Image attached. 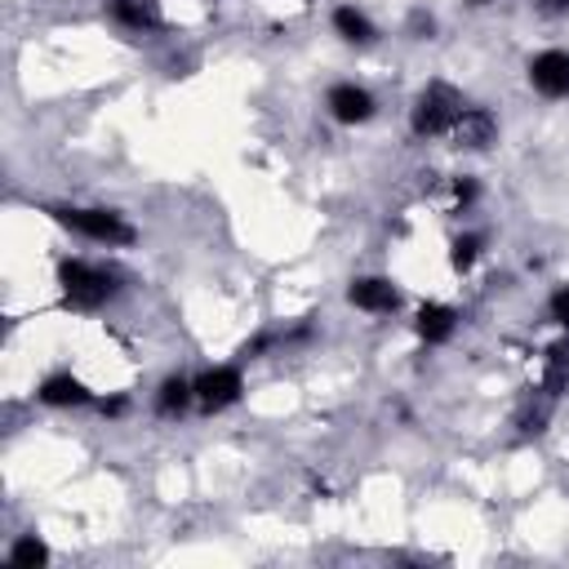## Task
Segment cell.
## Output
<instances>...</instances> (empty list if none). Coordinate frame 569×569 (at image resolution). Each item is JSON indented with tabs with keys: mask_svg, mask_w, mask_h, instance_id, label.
<instances>
[{
	"mask_svg": "<svg viewBox=\"0 0 569 569\" xmlns=\"http://www.w3.org/2000/svg\"><path fill=\"white\" fill-rule=\"evenodd\" d=\"M53 289L58 307L71 316H98L116 307L129 293V271L116 267L111 258H84V253H62L53 262Z\"/></svg>",
	"mask_w": 569,
	"mask_h": 569,
	"instance_id": "obj_1",
	"label": "cell"
},
{
	"mask_svg": "<svg viewBox=\"0 0 569 569\" xmlns=\"http://www.w3.org/2000/svg\"><path fill=\"white\" fill-rule=\"evenodd\" d=\"M44 218L53 227H62L67 236L93 244V249H133L138 244V227L129 222V213L111 209V204H71V200H53L44 204Z\"/></svg>",
	"mask_w": 569,
	"mask_h": 569,
	"instance_id": "obj_2",
	"label": "cell"
},
{
	"mask_svg": "<svg viewBox=\"0 0 569 569\" xmlns=\"http://www.w3.org/2000/svg\"><path fill=\"white\" fill-rule=\"evenodd\" d=\"M467 102H471V98H467L453 80L431 76V80L413 93V102H409V138H413V142H449V133H453L458 116L467 111Z\"/></svg>",
	"mask_w": 569,
	"mask_h": 569,
	"instance_id": "obj_3",
	"label": "cell"
},
{
	"mask_svg": "<svg viewBox=\"0 0 569 569\" xmlns=\"http://www.w3.org/2000/svg\"><path fill=\"white\" fill-rule=\"evenodd\" d=\"M249 391V378H244V360H218V365H204L196 373V413L200 418H218V413H231Z\"/></svg>",
	"mask_w": 569,
	"mask_h": 569,
	"instance_id": "obj_4",
	"label": "cell"
},
{
	"mask_svg": "<svg viewBox=\"0 0 569 569\" xmlns=\"http://www.w3.org/2000/svg\"><path fill=\"white\" fill-rule=\"evenodd\" d=\"M347 307H356L369 320H391L405 311V289L387 271H365V276L347 280Z\"/></svg>",
	"mask_w": 569,
	"mask_h": 569,
	"instance_id": "obj_5",
	"label": "cell"
},
{
	"mask_svg": "<svg viewBox=\"0 0 569 569\" xmlns=\"http://www.w3.org/2000/svg\"><path fill=\"white\" fill-rule=\"evenodd\" d=\"M525 84H529L542 102H569V49H565V44H547V49L529 53V62H525Z\"/></svg>",
	"mask_w": 569,
	"mask_h": 569,
	"instance_id": "obj_6",
	"label": "cell"
},
{
	"mask_svg": "<svg viewBox=\"0 0 569 569\" xmlns=\"http://www.w3.org/2000/svg\"><path fill=\"white\" fill-rule=\"evenodd\" d=\"M325 116L333 124H342V129H360V124H369L378 116V98L360 80H333L325 89Z\"/></svg>",
	"mask_w": 569,
	"mask_h": 569,
	"instance_id": "obj_7",
	"label": "cell"
},
{
	"mask_svg": "<svg viewBox=\"0 0 569 569\" xmlns=\"http://www.w3.org/2000/svg\"><path fill=\"white\" fill-rule=\"evenodd\" d=\"M458 325H462V311H458L453 302H445V298H422V302L413 307V316H409V329H413V338H418L427 351L449 347V342L458 338Z\"/></svg>",
	"mask_w": 569,
	"mask_h": 569,
	"instance_id": "obj_8",
	"label": "cell"
},
{
	"mask_svg": "<svg viewBox=\"0 0 569 569\" xmlns=\"http://www.w3.org/2000/svg\"><path fill=\"white\" fill-rule=\"evenodd\" d=\"M98 387H89L76 369H49L40 382H36V400L44 409H93L98 405Z\"/></svg>",
	"mask_w": 569,
	"mask_h": 569,
	"instance_id": "obj_9",
	"label": "cell"
},
{
	"mask_svg": "<svg viewBox=\"0 0 569 569\" xmlns=\"http://www.w3.org/2000/svg\"><path fill=\"white\" fill-rule=\"evenodd\" d=\"M151 413L160 422H182L187 413H196V373L169 369L151 391Z\"/></svg>",
	"mask_w": 569,
	"mask_h": 569,
	"instance_id": "obj_10",
	"label": "cell"
},
{
	"mask_svg": "<svg viewBox=\"0 0 569 569\" xmlns=\"http://www.w3.org/2000/svg\"><path fill=\"white\" fill-rule=\"evenodd\" d=\"M498 133H502L498 116H493L485 102H467V111L458 116V124H453V133H449V147L480 156V151H489V147L498 142Z\"/></svg>",
	"mask_w": 569,
	"mask_h": 569,
	"instance_id": "obj_11",
	"label": "cell"
},
{
	"mask_svg": "<svg viewBox=\"0 0 569 569\" xmlns=\"http://www.w3.org/2000/svg\"><path fill=\"white\" fill-rule=\"evenodd\" d=\"M329 31H333L347 49H373V44L382 40L378 22H373L369 9H360L356 0H338V4L329 9Z\"/></svg>",
	"mask_w": 569,
	"mask_h": 569,
	"instance_id": "obj_12",
	"label": "cell"
},
{
	"mask_svg": "<svg viewBox=\"0 0 569 569\" xmlns=\"http://www.w3.org/2000/svg\"><path fill=\"white\" fill-rule=\"evenodd\" d=\"M556 409H560V400L551 396V391H542L538 382H529L520 396H516V409H511V427H516V436H542L547 427H551V418H556Z\"/></svg>",
	"mask_w": 569,
	"mask_h": 569,
	"instance_id": "obj_13",
	"label": "cell"
},
{
	"mask_svg": "<svg viewBox=\"0 0 569 569\" xmlns=\"http://www.w3.org/2000/svg\"><path fill=\"white\" fill-rule=\"evenodd\" d=\"M107 18L129 36H160L169 27L160 0H107Z\"/></svg>",
	"mask_w": 569,
	"mask_h": 569,
	"instance_id": "obj_14",
	"label": "cell"
},
{
	"mask_svg": "<svg viewBox=\"0 0 569 569\" xmlns=\"http://www.w3.org/2000/svg\"><path fill=\"white\" fill-rule=\"evenodd\" d=\"M542 391H551L556 400H565V391H569V333H556L547 347H542V356H538V378H533Z\"/></svg>",
	"mask_w": 569,
	"mask_h": 569,
	"instance_id": "obj_15",
	"label": "cell"
},
{
	"mask_svg": "<svg viewBox=\"0 0 569 569\" xmlns=\"http://www.w3.org/2000/svg\"><path fill=\"white\" fill-rule=\"evenodd\" d=\"M485 253H489V236H485L480 227H462V231H453L449 244H445V262H449L453 276H471V271L485 262Z\"/></svg>",
	"mask_w": 569,
	"mask_h": 569,
	"instance_id": "obj_16",
	"label": "cell"
},
{
	"mask_svg": "<svg viewBox=\"0 0 569 569\" xmlns=\"http://www.w3.org/2000/svg\"><path fill=\"white\" fill-rule=\"evenodd\" d=\"M4 565L9 569H44V565H53V547L44 542V533H13V542L4 547Z\"/></svg>",
	"mask_w": 569,
	"mask_h": 569,
	"instance_id": "obj_17",
	"label": "cell"
},
{
	"mask_svg": "<svg viewBox=\"0 0 569 569\" xmlns=\"http://www.w3.org/2000/svg\"><path fill=\"white\" fill-rule=\"evenodd\" d=\"M485 200V182L476 173H453L449 178V213H476V204Z\"/></svg>",
	"mask_w": 569,
	"mask_h": 569,
	"instance_id": "obj_18",
	"label": "cell"
},
{
	"mask_svg": "<svg viewBox=\"0 0 569 569\" xmlns=\"http://www.w3.org/2000/svg\"><path fill=\"white\" fill-rule=\"evenodd\" d=\"M542 311H547V325H551L556 333H569V280L547 293V307H542Z\"/></svg>",
	"mask_w": 569,
	"mask_h": 569,
	"instance_id": "obj_19",
	"label": "cell"
},
{
	"mask_svg": "<svg viewBox=\"0 0 569 569\" xmlns=\"http://www.w3.org/2000/svg\"><path fill=\"white\" fill-rule=\"evenodd\" d=\"M129 409H133V400H129L124 391H102V396H98V405H93V413H98V418H107V422L129 418Z\"/></svg>",
	"mask_w": 569,
	"mask_h": 569,
	"instance_id": "obj_20",
	"label": "cell"
},
{
	"mask_svg": "<svg viewBox=\"0 0 569 569\" xmlns=\"http://www.w3.org/2000/svg\"><path fill=\"white\" fill-rule=\"evenodd\" d=\"M405 36H409V40H431V36H436V13L409 9V13H405Z\"/></svg>",
	"mask_w": 569,
	"mask_h": 569,
	"instance_id": "obj_21",
	"label": "cell"
},
{
	"mask_svg": "<svg viewBox=\"0 0 569 569\" xmlns=\"http://www.w3.org/2000/svg\"><path fill=\"white\" fill-rule=\"evenodd\" d=\"M533 13L547 22H565L569 18V0H533Z\"/></svg>",
	"mask_w": 569,
	"mask_h": 569,
	"instance_id": "obj_22",
	"label": "cell"
},
{
	"mask_svg": "<svg viewBox=\"0 0 569 569\" xmlns=\"http://www.w3.org/2000/svg\"><path fill=\"white\" fill-rule=\"evenodd\" d=\"M471 9H489V4H498V0H467Z\"/></svg>",
	"mask_w": 569,
	"mask_h": 569,
	"instance_id": "obj_23",
	"label": "cell"
}]
</instances>
